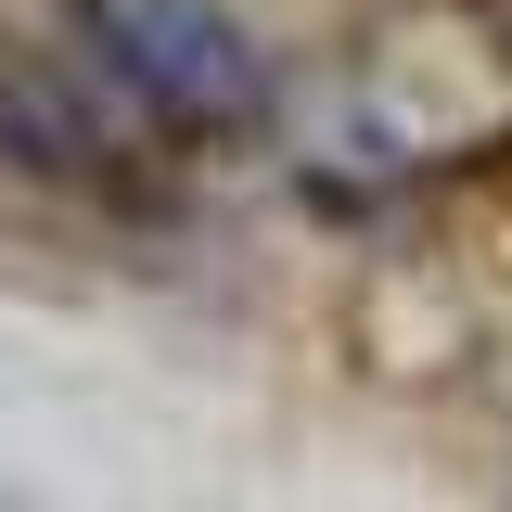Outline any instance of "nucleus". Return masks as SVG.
<instances>
[{"mask_svg": "<svg viewBox=\"0 0 512 512\" xmlns=\"http://www.w3.org/2000/svg\"><path fill=\"white\" fill-rule=\"evenodd\" d=\"M64 26H77V52L103 90H128L141 116L167 128V141H205V154H231L269 128V52H256V26L231 0H64Z\"/></svg>", "mask_w": 512, "mask_h": 512, "instance_id": "nucleus-1", "label": "nucleus"}]
</instances>
